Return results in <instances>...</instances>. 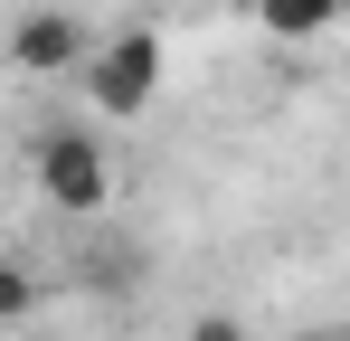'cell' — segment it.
I'll return each mask as SVG.
<instances>
[{
  "label": "cell",
  "mask_w": 350,
  "mask_h": 341,
  "mask_svg": "<svg viewBox=\"0 0 350 341\" xmlns=\"http://www.w3.org/2000/svg\"><path fill=\"white\" fill-rule=\"evenodd\" d=\"M38 199L57 209V218H105V199H114V162H105V142L95 133H38Z\"/></svg>",
  "instance_id": "1"
},
{
  "label": "cell",
  "mask_w": 350,
  "mask_h": 341,
  "mask_svg": "<svg viewBox=\"0 0 350 341\" xmlns=\"http://www.w3.org/2000/svg\"><path fill=\"white\" fill-rule=\"evenodd\" d=\"M85 95L95 114H142L161 95V29H114L105 48H85Z\"/></svg>",
  "instance_id": "2"
},
{
  "label": "cell",
  "mask_w": 350,
  "mask_h": 341,
  "mask_svg": "<svg viewBox=\"0 0 350 341\" xmlns=\"http://www.w3.org/2000/svg\"><path fill=\"white\" fill-rule=\"evenodd\" d=\"M85 19L76 10H19V29H10V66L19 76H66V66H85Z\"/></svg>",
  "instance_id": "3"
},
{
  "label": "cell",
  "mask_w": 350,
  "mask_h": 341,
  "mask_svg": "<svg viewBox=\"0 0 350 341\" xmlns=\"http://www.w3.org/2000/svg\"><path fill=\"white\" fill-rule=\"evenodd\" d=\"M256 19H265V38L312 48V38H332V29H341V0H256Z\"/></svg>",
  "instance_id": "4"
},
{
  "label": "cell",
  "mask_w": 350,
  "mask_h": 341,
  "mask_svg": "<svg viewBox=\"0 0 350 341\" xmlns=\"http://www.w3.org/2000/svg\"><path fill=\"white\" fill-rule=\"evenodd\" d=\"M29 303H38V284H29L19 266H10V256H0V323H19Z\"/></svg>",
  "instance_id": "5"
},
{
  "label": "cell",
  "mask_w": 350,
  "mask_h": 341,
  "mask_svg": "<svg viewBox=\"0 0 350 341\" xmlns=\"http://www.w3.org/2000/svg\"><path fill=\"white\" fill-rule=\"evenodd\" d=\"M189 341H246V323H237V313H199V323H189Z\"/></svg>",
  "instance_id": "6"
}]
</instances>
